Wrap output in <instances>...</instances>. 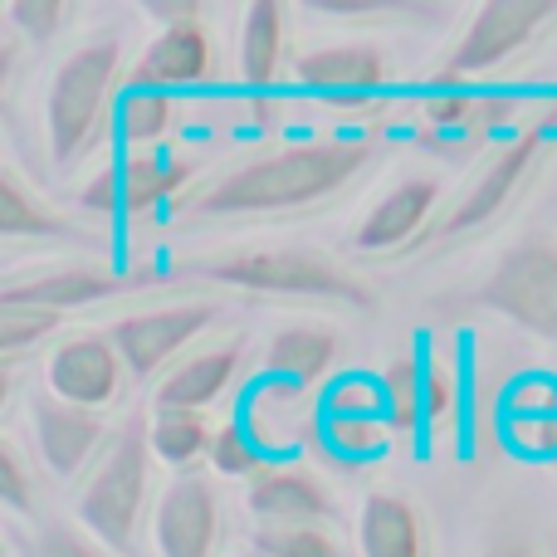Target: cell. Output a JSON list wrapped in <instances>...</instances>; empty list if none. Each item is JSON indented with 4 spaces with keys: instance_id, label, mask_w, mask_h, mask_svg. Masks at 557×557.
Listing matches in <instances>:
<instances>
[{
    "instance_id": "cell-1",
    "label": "cell",
    "mask_w": 557,
    "mask_h": 557,
    "mask_svg": "<svg viewBox=\"0 0 557 557\" xmlns=\"http://www.w3.org/2000/svg\"><path fill=\"white\" fill-rule=\"evenodd\" d=\"M367 143H298L284 152H270L240 172L221 176L196 201L201 215H245V211H294V206L323 201L343 182H352L367 166Z\"/></svg>"
},
{
    "instance_id": "cell-2",
    "label": "cell",
    "mask_w": 557,
    "mask_h": 557,
    "mask_svg": "<svg viewBox=\"0 0 557 557\" xmlns=\"http://www.w3.org/2000/svg\"><path fill=\"white\" fill-rule=\"evenodd\" d=\"M117 64H123V49L117 39H98L84 45L78 54H69L59 64L54 84H49V152L59 166L78 162V157L94 147L98 127H103L108 98L117 88Z\"/></svg>"
},
{
    "instance_id": "cell-3",
    "label": "cell",
    "mask_w": 557,
    "mask_h": 557,
    "mask_svg": "<svg viewBox=\"0 0 557 557\" xmlns=\"http://www.w3.org/2000/svg\"><path fill=\"white\" fill-rule=\"evenodd\" d=\"M147 445H152V425L127 421V431L113 441V450L103 455V465L94 470L84 499H78V519L113 553H133L137 543V523L147 509V474H152Z\"/></svg>"
},
{
    "instance_id": "cell-4",
    "label": "cell",
    "mask_w": 557,
    "mask_h": 557,
    "mask_svg": "<svg viewBox=\"0 0 557 557\" xmlns=\"http://www.w3.org/2000/svg\"><path fill=\"white\" fill-rule=\"evenodd\" d=\"M201 278L215 284H235L250 294H304V298H343V304L372 308L376 294L362 284L357 274L337 270L333 260L308 250H240V255H221V260L196 264Z\"/></svg>"
},
{
    "instance_id": "cell-5",
    "label": "cell",
    "mask_w": 557,
    "mask_h": 557,
    "mask_svg": "<svg viewBox=\"0 0 557 557\" xmlns=\"http://www.w3.org/2000/svg\"><path fill=\"white\" fill-rule=\"evenodd\" d=\"M480 304L557 343V245L529 240L509 250L499 270L484 278Z\"/></svg>"
},
{
    "instance_id": "cell-6",
    "label": "cell",
    "mask_w": 557,
    "mask_h": 557,
    "mask_svg": "<svg viewBox=\"0 0 557 557\" xmlns=\"http://www.w3.org/2000/svg\"><path fill=\"white\" fill-rule=\"evenodd\" d=\"M553 15H557V5H548V0H490V5H480L470 29L455 45V54L445 59V84H460L465 74H484V69L504 64Z\"/></svg>"
},
{
    "instance_id": "cell-7",
    "label": "cell",
    "mask_w": 557,
    "mask_h": 557,
    "mask_svg": "<svg viewBox=\"0 0 557 557\" xmlns=\"http://www.w3.org/2000/svg\"><path fill=\"white\" fill-rule=\"evenodd\" d=\"M215 313H221L215 304H172V308H152V313H133L113 327V347L127 362V372L152 376L182 347H191L215 323Z\"/></svg>"
},
{
    "instance_id": "cell-8",
    "label": "cell",
    "mask_w": 557,
    "mask_h": 557,
    "mask_svg": "<svg viewBox=\"0 0 557 557\" xmlns=\"http://www.w3.org/2000/svg\"><path fill=\"white\" fill-rule=\"evenodd\" d=\"M49 392L69 406H84V411L117 401L123 372H117L113 337L78 333V337H69L64 347H54V357H49Z\"/></svg>"
},
{
    "instance_id": "cell-9",
    "label": "cell",
    "mask_w": 557,
    "mask_h": 557,
    "mask_svg": "<svg viewBox=\"0 0 557 557\" xmlns=\"http://www.w3.org/2000/svg\"><path fill=\"white\" fill-rule=\"evenodd\" d=\"M152 274H113V270H54V274H35V278H10L0 288V308H49V313H64V308H84L98 298H113L123 288L147 284Z\"/></svg>"
},
{
    "instance_id": "cell-10",
    "label": "cell",
    "mask_w": 557,
    "mask_h": 557,
    "mask_svg": "<svg viewBox=\"0 0 557 557\" xmlns=\"http://www.w3.org/2000/svg\"><path fill=\"white\" fill-rule=\"evenodd\" d=\"M215 490L206 480H182L157 504V548L162 557H215Z\"/></svg>"
},
{
    "instance_id": "cell-11",
    "label": "cell",
    "mask_w": 557,
    "mask_h": 557,
    "mask_svg": "<svg viewBox=\"0 0 557 557\" xmlns=\"http://www.w3.org/2000/svg\"><path fill=\"white\" fill-rule=\"evenodd\" d=\"M298 84L327 94L333 103H367L376 88L386 84V59L372 45H333V49H313L294 64Z\"/></svg>"
},
{
    "instance_id": "cell-12",
    "label": "cell",
    "mask_w": 557,
    "mask_h": 557,
    "mask_svg": "<svg viewBox=\"0 0 557 557\" xmlns=\"http://www.w3.org/2000/svg\"><path fill=\"white\" fill-rule=\"evenodd\" d=\"M211 35L201 29V20H182V25H166L162 35L152 39V49L143 54V64H137V88H157V94H166V88H196L211 78Z\"/></svg>"
},
{
    "instance_id": "cell-13",
    "label": "cell",
    "mask_w": 557,
    "mask_h": 557,
    "mask_svg": "<svg viewBox=\"0 0 557 557\" xmlns=\"http://www.w3.org/2000/svg\"><path fill=\"white\" fill-rule=\"evenodd\" d=\"M29 416H35V435H39V450H45L49 470L59 480H74L88 465V455L98 450V441H103V421L94 411H84V406L59 401V396H35Z\"/></svg>"
},
{
    "instance_id": "cell-14",
    "label": "cell",
    "mask_w": 557,
    "mask_h": 557,
    "mask_svg": "<svg viewBox=\"0 0 557 557\" xmlns=\"http://www.w3.org/2000/svg\"><path fill=\"white\" fill-rule=\"evenodd\" d=\"M539 143H543V133H523L519 143L509 147V152H499V162H494L490 172L480 176V186H474V191L465 196V201L455 206V211L445 215L441 225H435L431 240H455V235H465V231H474V225L490 221V215L513 196V186L523 182V172L533 166V157H539Z\"/></svg>"
},
{
    "instance_id": "cell-15",
    "label": "cell",
    "mask_w": 557,
    "mask_h": 557,
    "mask_svg": "<svg viewBox=\"0 0 557 557\" xmlns=\"http://www.w3.org/2000/svg\"><path fill=\"white\" fill-rule=\"evenodd\" d=\"M250 509L264 519V529H318L323 519H333L327 490L298 470H264L250 484Z\"/></svg>"
},
{
    "instance_id": "cell-16",
    "label": "cell",
    "mask_w": 557,
    "mask_h": 557,
    "mask_svg": "<svg viewBox=\"0 0 557 557\" xmlns=\"http://www.w3.org/2000/svg\"><path fill=\"white\" fill-rule=\"evenodd\" d=\"M240 372V347L225 343L215 352H196L157 386V406L162 411H206L211 401H221V392Z\"/></svg>"
},
{
    "instance_id": "cell-17",
    "label": "cell",
    "mask_w": 557,
    "mask_h": 557,
    "mask_svg": "<svg viewBox=\"0 0 557 557\" xmlns=\"http://www.w3.org/2000/svg\"><path fill=\"white\" fill-rule=\"evenodd\" d=\"M435 196H441V186H435L431 176H411V182H401L392 196H382V201H376V211L362 221V231H357V245H362V250H392V245H411L416 231L425 225V215H431Z\"/></svg>"
},
{
    "instance_id": "cell-18",
    "label": "cell",
    "mask_w": 557,
    "mask_h": 557,
    "mask_svg": "<svg viewBox=\"0 0 557 557\" xmlns=\"http://www.w3.org/2000/svg\"><path fill=\"white\" fill-rule=\"evenodd\" d=\"M308 396L304 386L294 382H274V376H264L260 386H255L250 396V411H245V431L260 441V450H288V445L298 441V435H308Z\"/></svg>"
},
{
    "instance_id": "cell-19",
    "label": "cell",
    "mask_w": 557,
    "mask_h": 557,
    "mask_svg": "<svg viewBox=\"0 0 557 557\" xmlns=\"http://www.w3.org/2000/svg\"><path fill=\"white\" fill-rule=\"evenodd\" d=\"M357 539H362V557H425L421 523L401 494H372L362 504Z\"/></svg>"
},
{
    "instance_id": "cell-20",
    "label": "cell",
    "mask_w": 557,
    "mask_h": 557,
    "mask_svg": "<svg viewBox=\"0 0 557 557\" xmlns=\"http://www.w3.org/2000/svg\"><path fill=\"white\" fill-rule=\"evenodd\" d=\"M333 357H337V337L327 327H284L270 343V352H264V372L274 382L313 386L333 367Z\"/></svg>"
},
{
    "instance_id": "cell-21",
    "label": "cell",
    "mask_w": 557,
    "mask_h": 557,
    "mask_svg": "<svg viewBox=\"0 0 557 557\" xmlns=\"http://www.w3.org/2000/svg\"><path fill=\"white\" fill-rule=\"evenodd\" d=\"M278 64H284V10L260 0L245 10V35H240V74L250 88H274Z\"/></svg>"
},
{
    "instance_id": "cell-22",
    "label": "cell",
    "mask_w": 557,
    "mask_h": 557,
    "mask_svg": "<svg viewBox=\"0 0 557 557\" xmlns=\"http://www.w3.org/2000/svg\"><path fill=\"white\" fill-rule=\"evenodd\" d=\"M117 176H123V211L143 215V211H157L162 201H172L186 186L191 166L176 162V157H162V152H137V157H127Z\"/></svg>"
},
{
    "instance_id": "cell-23",
    "label": "cell",
    "mask_w": 557,
    "mask_h": 557,
    "mask_svg": "<svg viewBox=\"0 0 557 557\" xmlns=\"http://www.w3.org/2000/svg\"><path fill=\"white\" fill-rule=\"evenodd\" d=\"M382 396H386V425L392 435H416L425 425V362L416 352H401L382 372Z\"/></svg>"
},
{
    "instance_id": "cell-24",
    "label": "cell",
    "mask_w": 557,
    "mask_h": 557,
    "mask_svg": "<svg viewBox=\"0 0 557 557\" xmlns=\"http://www.w3.org/2000/svg\"><path fill=\"white\" fill-rule=\"evenodd\" d=\"M0 235H10V240H25V235H74L69 231V221H59L54 211H45V206L35 201V196L25 191V182H20L15 166H5L0 172Z\"/></svg>"
},
{
    "instance_id": "cell-25",
    "label": "cell",
    "mask_w": 557,
    "mask_h": 557,
    "mask_svg": "<svg viewBox=\"0 0 557 557\" xmlns=\"http://www.w3.org/2000/svg\"><path fill=\"white\" fill-rule=\"evenodd\" d=\"M152 445L166 465H191L196 455H206L215 445V435L206 431V416L201 411H162L157 406V421H152Z\"/></svg>"
},
{
    "instance_id": "cell-26",
    "label": "cell",
    "mask_w": 557,
    "mask_h": 557,
    "mask_svg": "<svg viewBox=\"0 0 557 557\" xmlns=\"http://www.w3.org/2000/svg\"><path fill=\"white\" fill-rule=\"evenodd\" d=\"M392 425L386 416H323V445L337 460H372L386 450Z\"/></svg>"
},
{
    "instance_id": "cell-27",
    "label": "cell",
    "mask_w": 557,
    "mask_h": 557,
    "mask_svg": "<svg viewBox=\"0 0 557 557\" xmlns=\"http://www.w3.org/2000/svg\"><path fill=\"white\" fill-rule=\"evenodd\" d=\"M117 127H123L127 143H157L172 127V98L157 94V88H127L123 103H117Z\"/></svg>"
},
{
    "instance_id": "cell-28",
    "label": "cell",
    "mask_w": 557,
    "mask_h": 557,
    "mask_svg": "<svg viewBox=\"0 0 557 557\" xmlns=\"http://www.w3.org/2000/svg\"><path fill=\"white\" fill-rule=\"evenodd\" d=\"M211 465L221 474H231V480H260L264 474V450H260V441L245 431V421H235V425H225V431L215 435Z\"/></svg>"
},
{
    "instance_id": "cell-29",
    "label": "cell",
    "mask_w": 557,
    "mask_h": 557,
    "mask_svg": "<svg viewBox=\"0 0 557 557\" xmlns=\"http://www.w3.org/2000/svg\"><path fill=\"white\" fill-rule=\"evenodd\" d=\"M255 553L264 557H343L323 529H260Z\"/></svg>"
},
{
    "instance_id": "cell-30",
    "label": "cell",
    "mask_w": 557,
    "mask_h": 557,
    "mask_svg": "<svg viewBox=\"0 0 557 557\" xmlns=\"http://www.w3.org/2000/svg\"><path fill=\"white\" fill-rule=\"evenodd\" d=\"M59 318L64 313H49V308H0V347H5V357H20L29 343H39Z\"/></svg>"
},
{
    "instance_id": "cell-31",
    "label": "cell",
    "mask_w": 557,
    "mask_h": 557,
    "mask_svg": "<svg viewBox=\"0 0 557 557\" xmlns=\"http://www.w3.org/2000/svg\"><path fill=\"white\" fill-rule=\"evenodd\" d=\"M323 416H386V396L367 376H343V382L327 386Z\"/></svg>"
},
{
    "instance_id": "cell-32",
    "label": "cell",
    "mask_w": 557,
    "mask_h": 557,
    "mask_svg": "<svg viewBox=\"0 0 557 557\" xmlns=\"http://www.w3.org/2000/svg\"><path fill=\"white\" fill-rule=\"evenodd\" d=\"M474 108H480V98L470 94V88L460 84H441L425 94V117H431L435 127H465L474 123Z\"/></svg>"
},
{
    "instance_id": "cell-33",
    "label": "cell",
    "mask_w": 557,
    "mask_h": 557,
    "mask_svg": "<svg viewBox=\"0 0 557 557\" xmlns=\"http://www.w3.org/2000/svg\"><path fill=\"white\" fill-rule=\"evenodd\" d=\"M0 499H5L15 513L35 509V484H29V470H25L15 445H0Z\"/></svg>"
},
{
    "instance_id": "cell-34",
    "label": "cell",
    "mask_w": 557,
    "mask_h": 557,
    "mask_svg": "<svg viewBox=\"0 0 557 557\" xmlns=\"http://www.w3.org/2000/svg\"><path fill=\"white\" fill-rule=\"evenodd\" d=\"M509 411L513 421H548V416H557V382H543V376L519 382L509 396Z\"/></svg>"
},
{
    "instance_id": "cell-35",
    "label": "cell",
    "mask_w": 557,
    "mask_h": 557,
    "mask_svg": "<svg viewBox=\"0 0 557 557\" xmlns=\"http://www.w3.org/2000/svg\"><path fill=\"white\" fill-rule=\"evenodd\" d=\"M10 20L29 39H54L59 25L69 20V5H59V0H20V5H10Z\"/></svg>"
},
{
    "instance_id": "cell-36",
    "label": "cell",
    "mask_w": 557,
    "mask_h": 557,
    "mask_svg": "<svg viewBox=\"0 0 557 557\" xmlns=\"http://www.w3.org/2000/svg\"><path fill=\"white\" fill-rule=\"evenodd\" d=\"M450 416H455V372L441 357H431L425 362V425L450 421Z\"/></svg>"
},
{
    "instance_id": "cell-37",
    "label": "cell",
    "mask_w": 557,
    "mask_h": 557,
    "mask_svg": "<svg viewBox=\"0 0 557 557\" xmlns=\"http://www.w3.org/2000/svg\"><path fill=\"white\" fill-rule=\"evenodd\" d=\"M509 435L523 455H553L557 460V416H548V421H513Z\"/></svg>"
},
{
    "instance_id": "cell-38",
    "label": "cell",
    "mask_w": 557,
    "mask_h": 557,
    "mask_svg": "<svg viewBox=\"0 0 557 557\" xmlns=\"http://www.w3.org/2000/svg\"><path fill=\"white\" fill-rule=\"evenodd\" d=\"M35 557H108V553H98L94 543H84L74 529H49L45 539H39Z\"/></svg>"
},
{
    "instance_id": "cell-39",
    "label": "cell",
    "mask_w": 557,
    "mask_h": 557,
    "mask_svg": "<svg viewBox=\"0 0 557 557\" xmlns=\"http://www.w3.org/2000/svg\"><path fill=\"white\" fill-rule=\"evenodd\" d=\"M84 206H94V211H117L123 206V176H117V166L113 172H103L94 186H88L84 196H78Z\"/></svg>"
},
{
    "instance_id": "cell-40",
    "label": "cell",
    "mask_w": 557,
    "mask_h": 557,
    "mask_svg": "<svg viewBox=\"0 0 557 557\" xmlns=\"http://www.w3.org/2000/svg\"><path fill=\"white\" fill-rule=\"evenodd\" d=\"M509 117H513L509 94H490V98H480V108H474V123H484V127H499V123H509Z\"/></svg>"
},
{
    "instance_id": "cell-41",
    "label": "cell",
    "mask_w": 557,
    "mask_h": 557,
    "mask_svg": "<svg viewBox=\"0 0 557 557\" xmlns=\"http://www.w3.org/2000/svg\"><path fill=\"white\" fill-rule=\"evenodd\" d=\"M490 557H533V548L523 539H504V543H494Z\"/></svg>"
},
{
    "instance_id": "cell-42",
    "label": "cell",
    "mask_w": 557,
    "mask_h": 557,
    "mask_svg": "<svg viewBox=\"0 0 557 557\" xmlns=\"http://www.w3.org/2000/svg\"><path fill=\"white\" fill-rule=\"evenodd\" d=\"M240 557H264V553H240Z\"/></svg>"
}]
</instances>
